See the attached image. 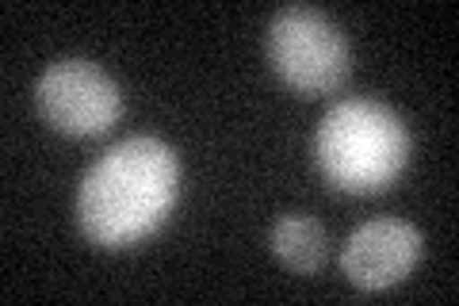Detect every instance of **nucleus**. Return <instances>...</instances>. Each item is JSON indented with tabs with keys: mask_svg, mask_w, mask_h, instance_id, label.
<instances>
[{
	"mask_svg": "<svg viewBox=\"0 0 459 306\" xmlns=\"http://www.w3.org/2000/svg\"><path fill=\"white\" fill-rule=\"evenodd\" d=\"M421 230L402 218H371V223L356 226L341 249V268L344 275L364 287L379 291L398 280H406L413 265L421 260Z\"/></svg>",
	"mask_w": 459,
	"mask_h": 306,
	"instance_id": "5",
	"label": "nucleus"
},
{
	"mask_svg": "<svg viewBox=\"0 0 459 306\" xmlns=\"http://www.w3.org/2000/svg\"><path fill=\"white\" fill-rule=\"evenodd\" d=\"M180 192V165L172 145L138 135L115 142L84 172L77 192V223L96 245L119 249L153 234Z\"/></svg>",
	"mask_w": 459,
	"mask_h": 306,
	"instance_id": "1",
	"label": "nucleus"
},
{
	"mask_svg": "<svg viewBox=\"0 0 459 306\" xmlns=\"http://www.w3.org/2000/svg\"><path fill=\"white\" fill-rule=\"evenodd\" d=\"M39 115L54 130L74 138L104 135L119 123L123 115V92L104 69L84 57H65L54 62L35 84Z\"/></svg>",
	"mask_w": 459,
	"mask_h": 306,
	"instance_id": "4",
	"label": "nucleus"
},
{
	"mask_svg": "<svg viewBox=\"0 0 459 306\" xmlns=\"http://www.w3.org/2000/svg\"><path fill=\"white\" fill-rule=\"evenodd\" d=\"M268 62L295 92L325 96L349 81L352 50L325 12L310 4H287L268 23Z\"/></svg>",
	"mask_w": 459,
	"mask_h": 306,
	"instance_id": "3",
	"label": "nucleus"
},
{
	"mask_svg": "<svg viewBox=\"0 0 459 306\" xmlns=\"http://www.w3.org/2000/svg\"><path fill=\"white\" fill-rule=\"evenodd\" d=\"M314 157L341 192H383L410 162V130L379 100H341L322 115Z\"/></svg>",
	"mask_w": 459,
	"mask_h": 306,
	"instance_id": "2",
	"label": "nucleus"
},
{
	"mask_svg": "<svg viewBox=\"0 0 459 306\" xmlns=\"http://www.w3.org/2000/svg\"><path fill=\"white\" fill-rule=\"evenodd\" d=\"M268 241H272V253L295 272H314L325 260V230L310 214H283L272 226Z\"/></svg>",
	"mask_w": 459,
	"mask_h": 306,
	"instance_id": "6",
	"label": "nucleus"
}]
</instances>
